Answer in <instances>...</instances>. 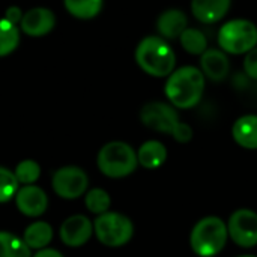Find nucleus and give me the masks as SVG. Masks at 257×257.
I'll use <instances>...</instances> for the list:
<instances>
[{
  "label": "nucleus",
  "instance_id": "obj_1",
  "mask_svg": "<svg viewBox=\"0 0 257 257\" xmlns=\"http://www.w3.org/2000/svg\"><path fill=\"white\" fill-rule=\"evenodd\" d=\"M206 78L200 68L185 65L176 68L164 84V93L167 101L179 110L194 108L205 93Z\"/></svg>",
  "mask_w": 257,
  "mask_h": 257
},
{
  "label": "nucleus",
  "instance_id": "obj_2",
  "mask_svg": "<svg viewBox=\"0 0 257 257\" xmlns=\"http://www.w3.org/2000/svg\"><path fill=\"white\" fill-rule=\"evenodd\" d=\"M139 68L155 78L169 77L176 69V53L172 45L158 35L145 36L134 53Z\"/></svg>",
  "mask_w": 257,
  "mask_h": 257
},
{
  "label": "nucleus",
  "instance_id": "obj_3",
  "mask_svg": "<svg viewBox=\"0 0 257 257\" xmlns=\"http://www.w3.org/2000/svg\"><path fill=\"white\" fill-rule=\"evenodd\" d=\"M227 239V223L217 215H208L194 224L190 233V247L199 257H212L224 250Z\"/></svg>",
  "mask_w": 257,
  "mask_h": 257
},
{
  "label": "nucleus",
  "instance_id": "obj_4",
  "mask_svg": "<svg viewBox=\"0 0 257 257\" xmlns=\"http://www.w3.org/2000/svg\"><path fill=\"white\" fill-rule=\"evenodd\" d=\"M96 164L104 176L122 179L137 170V151L125 142H110L99 149Z\"/></svg>",
  "mask_w": 257,
  "mask_h": 257
},
{
  "label": "nucleus",
  "instance_id": "obj_5",
  "mask_svg": "<svg viewBox=\"0 0 257 257\" xmlns=\"http://www.w3.org/2000/svg\"><path fill=\"white\" fill-rule=\"evenodd\" d=\"M218 45L226 54H247L257 47V26L245 18L224 23L218 30Z\"/></svg>",
  "mask_w": 257,
  "mask_h": 257
},
{
  "label": "nucleus",
  "instance_id": "obj_6",
  "mask_svg": "<svg viewBox=\"0 0 257 257\" xmlns=\"http://www.w3.org/2000/svg\"><path fill=\"white\" fill-rule=\"evenodd\" d=\"M93 233L102 245L119 248L131 241L134 235V224L126 215L108 211L96 217L93 223Z\"/></svg>",
  "mask_w": 257,
  "mask_h": 257
},
{
  "label": "nucleus",
  "instance_id": "obj_7",
  "mask_svg": "<svg viewBox=\"0 0 257 257\" xmlns=\"http://www.w3.org/2000/svg\"><path fill=\"white\" fill-rule=\"evenodd\" d=\"M140 120L146 128L172 137H175L182 123L178 114V108L164 101L146 102L140 110Z\"/></svg>",
  "mask_w": 257,
  "mask_h": 257
},
{
  "label": "nucleus",
  "instance_id": "obj_8",
  "mask_svg": "<svg viewBox=\"0 0 257 257\" xmlns=\"http://www.w3.org/2000/svg\"><path fill=\"white\" fill-rule=\"evenodd\" d=\"M51 185L59 197L65 200H74L81 197L87 191L89 176L80 167L66 166L54 172Z\"/></svg>",
  "mask_w": 257,
  "mask_h": 257
},
{
  "label": "nucleus",
  "instance_id": "obj_9",
  "mask_svg": "<svg viewBox=\"0 0 257 257\" xmlns=\"http://www.w3.org/2000/svg\"><path fill=\"white\" fill-rule=\"evenodd\" d=\"M229 238L241 248L257 245V212L248 208L236 209L227 221Z\"/></svg>",
  "mask_w": 257,
  "mask_h": 257
},
{
  "label": "nucleus",
  "instance_id": "obj_10",
  "mask_svg": "<svg viewBox=\"0 0 257 257\" xmlns=\"http://www.w3.org/2000/svg\"><path fill=\"white\" fill-rule=\"evenodd\" d=\"M60 239L65 245L77 248L84 245L93 235V223L86 215L68 217L60 226Z\"/></svg>",
  "mask_w": 257,
  "mask_h": 257
},
{
  "label": "nucleus",
  "instance_id": "obj_11",
  "mask_svg": "<svg viewBox=\"0 0 257 257\" xmlns=\"http://www.w3.org/2000/svg\"><path fill=\"white\" fill-rule=\"evenodd\" d=\"M56 24V17L48 8H32L23 14L20 30L30 38H41L48 35Z\"/></svg>",
  "mask_w": 257,
  "mask_h": 257
},
{
  "label": "nucleus",
  "instance_id": "obj_12",
  "mask_svg": "<svg viewBox=\"0 0 257 257\" xmlns=\"http://www.w3.org/2000/svg\"><path fill=\"white\" fill-rule=\"evenodd\" d=\"M15 205L26 217H39L48 208V197L38 185H24L15 194Z\"/></svg>",
  "mask_w": 257,
  "mask_h": 257
},
{
  "label": "nucleus",
  "instance_id": "obj_13",
  "mask_svg": "<svg viewBox=\"0 0 257 257\" xmlns=\"http://www.w3.org/2000/svg\"><path fill=\"white\" fill-rule=\"evenodd\" d=\"M200 71L205 78L220 83L229 75L230 60L221 48H208L200 56Z\"/></svg>",
  "mask_w": 257,
  "mask_h": 257
},
{
  "label": "nucleus",
  "instance_id": "obj_14",
  "mask_svg": "<svg viewBox=\"0 0 257 257\" xmlns=\"http://www.w3.org/2000/svg\"><path fill=\"white\" fill-rule=\"evenodd\" d=\"M188 27V17L179 8H170L163 11L157 18V32L158 36L166 41L179 39L182 32Z\"/></svg>",
  "mask_w": 257,
  "mask_h": 257
},
{
  "label": "nucleus",
  "instance_id": "obj_15",
  "mask_svg": "<svg viewBox=\"0 0 257 257\" xmlns=\"http://www.w3.org/2000/svg\"><path fill=\"white\" fill-rule=\"evenodd\" d=\"M230 5L232 0H191V12L197 21L214 24L227 15Z\"/></svg>",
  "mask_w": 257,
  "mask_h": 257
},
{
  "label": "nucleus",
  "instance_id": "obj_16",
  "mask_svg": "<svg viewBox=\"0 0 257 257\" xmlns=\"http://www.w3.org/2000/svg\"><path fill=\"white\" fill-rule=\"evenodd\" d=\"M235 143L244 149L257 151V114H244L232 126Z\"/></svg>",
  "mask_w": 257,
  "mask_h": 257
},
{
  "label": "nucleus",
  "instance_id": "obj_17",
  "mask_svg": "<svg viewBox=\"0 0 257 257\" xmlns=\"http://www.w3.org/2000/svg\"><path fill=\"white\" fill-rule=\"evenodd\" d=\"M167 148L160 140H148L137 149L139 166L148 170H157L167 161Z\"/></svg>",
  "mask_w": 257,
  "mask_h": 257
},
{
  "label": "nucleus",
  "instance_id": "obj_18",
  "mask_svg": "<svg viewBox=\"0 0 257 257\" xmlns=\"http://www.w3.org/2000/svg\"><path fill=\"white\" fill-rule=\"evenodd\" d=\"M23 239L30 250H42L53 239V227L47 221H35L27 226Z\"/></svg>",
  "mask_w": 257,
  "mask_h": 257
},
{
  "label": "nucleus",
  "instance_id": "obj_19",
  "mask_svg": "<svg viewBox=\"0 0 257 257\" xmlns=\"http://www.w3.org/2000/svg\"><path fill=\"white\" fill-rule=\"evenodd\" d=\"M179 42L182 48L191 56H202L209 48L206 35L196 27H187L179 36Z\"/></svg>",
  "mask_w": 257,
  "mask_h": 257
},
{
  "label": "nucleus",
  "instance_id": "obj_20",
  "mask_svg": "<svg viewBox=\"0 0 257 257\" xmlns=\"http://www.w3.org/2000/svg\"><path fill=\"white\" fill-rule=\"evenodd\" d=\"M104 0H63L65 9L78 20H92L102 11Z\"/></svg>",
  "mask_w": 257,
  "mask_h": 257
},
{
  "label": "nucleus",
  "instance_id": "obj_21",
  "mask_svg": "<svg viewBox=\"0 0 257 257\" xmlns=\"http://www.w3.org/2000/svg\"><path fill=\"white\" fill-rule=\"evenodd\" d=\"M0 257H32V250L23 238L0 230Z\"/></svg>",
  "mask_w": 257,
  "mask_h": 257
},
{
  "label": "nucleus",
  "instance_id": "obj_22",
  "mask_svg": "<svg viewBox=\"0 0 257 257\" xmlns=\"http://www.w3.org/2000/svg\"><path fill=\"white\" fill-rule=\"evenodd\" d=\"M20 44V27L0 18V57H5L15 51Z\"/></svg>",
  "mask_w": 257,
  "mask_h": 257
},
{
  "label": "nucleus",
  "instance_id": "obj_23",
  "mask_svg": "<svg viewBox=\"0 0 257 257\" xmlns=\"http://www.w3.org/2000/svg\"><path fill=\"white\" fill-rule=\"evenodd\" d=\"M84 205L89 212L95 215H102L110 211L111 199L110 194L102 188H92L84 196Z\"/></svg>",
  "mask_w": 257,
  "mask_h": 257
},
{
  "label": "nucleus",
  "instance_id": "obj_24",
  "mask_svg": "<svg viewBox=\"0 0 257 257\" xmlns=\"http://www.w3.org/2000/svg\"><path fill=\"white\" fill-rule=\"evenodd\" d=\"M15 178L23 185H33L41 176V166L33 160H23L15 167Z\"/></svg>",
  "mask_w": 257,
  "mask_h": 257
},
{
  "label": "nucleus",
  "instance_id": "obj_25",
  "mask_svg": "<svg viewBox=\"0 0 257 257\" xmlns=\"http://www.w3.org/2000/svg\"><path fill=\"white\" fill-rule=\"evenodd\" d=\"M20 190V182L15 178V173L0 167V203H6L15 197Z\"/></svg>",
  "mask_w": 257,
  "mask_h": 257
},
{
  "label": "nucleus",
  "instance_id": "obj_26",
  "mask_svg": "<svg viewBox=\"0 0 257 257\" xmlns=\"http://www.w3.org/2000/svg\"><path fill=\"white\" fill-rule=\"evenodd\" d=\"M244 72L251 80H257V47L250 50L244 57Z\"/></svg>",
  "mask_w": 257,
  "mask_h": 257
},
{
  "label": "nucleus",
  "instance_id": "obj_27",
  "mask_svg": "<svg viewBox=\"0 0 257 257\" xmlns=\"http://www.w3.org/2000/svg\"><path fill=\"white\" fill-rule=\"evenodd\" d=\"M5 20H8L9 23H12V24H20L21 23V18H23V12H21V9L18 8V6H11V8H8L6 9V14H5V17H3Z\"/></svg>",
  "mask_w": 257,
  "mask_h": 257
},
{
  "label": "nucleus",
  "instance_id": "obj_28",
  "mask_svg": "<svg viewBox=\"0 0 257 257\" xmlns=\"http://www.w3.org/2000/svg\"><path fill=\"white\" fill-rule=\"evenodd\" d=\"M33 257H63L62 253H59L57 250L54 248H42V250H38V253Z\"/></svg>",
  "mask_w": 257,
  "mask_h": 257
},
{
  "label": "nucleus",
  "instance_id": "obj_29",
  "mask_svg": "<svg viewBox=\"0 0 257 257\" xmlns=\"http://www.w3.org/2000/svg\"><path fill=\"white\" fill-rule=\"evenodd\" d=\"M238 257H257V256H253V254H242V256H238Z\"/></svg>",
  "mask_w": 257,
  "mask_h": 257
},
{
  "label": "nucleus",
  "instance_id": "obj_30",
  "mask_svg": "<svg viewBox=\"0 0 257 257\" xmlns=\"http://www.w3.org/2000/svg\"><path fill=\"white\" fill-rule=\"evenodd\" d=\"M212 257H217V256H212Z\"/></svg>",
  "mask_w": 257,
  "mask_h": 257
}]
</instances>
